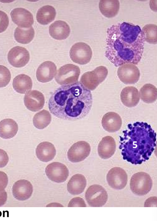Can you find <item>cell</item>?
I'll use <instances>...</instances> for the list:
<instances>
[{"label":"cell","instance_id":"6da1fadb","mask_svg":"<svg viewBox=\"0 0 157 221\" xmlns=\"http://www.w3.org/2000/svg\"><path fill=\"white\" fill-rule=\"evenodd\" d=\"M104 56L116 67L137 64L143 52L144 39L140 26L126 22L107 29Z\"/></svg>","mask_w":157,"mask_h":221},{"label":"cell","instance_id":"cb8c5ba5","mask_svg":"<svg viewBox=\"0 0 157 221\" xmlns=\"http://www.w3.org/2000/svg\"><path fill=\"white\" fill-rule=\"evenodd\" d=\"M18 130V125L13 119H4L0 122V137L4 139L14 137Z\"/></svg>","mask_w":157,"mask_h":221},{"label":"cell","instance_id":"7c38bea8","mask_svg":"<svg viewBox=\"0 0 157 221\" xmlns=\"http://www.w3.org/2000/svg\"><path fill=\"white\" fill-rule=\"evenodd\" d=\"M117 74L120 80L126 84L135 83L140 77L139 69L135 65L131 64H124L120 66Z\"/></svg>","mask_w":157,"mask_h":221},{"label":"cell","instance_id":"e0dca14e","mask_svg":"<svg viewBox=\"0 0 157 221\" xmlns=\"http://www.w3.org/2000/svg\"><path fill=\"white\" fill-rule=\"evenodd\" d=\"M57 70V66L53 62L50 61H45L41 64L37 69V79L43 83L49 82L56 75Z\"/></svg>","mask_w":157,"mask_h":221},{"label":"cell","instance_id":"e575fe53","mask_svg":"<svg viewBox=\"0 0 157 221\" xmlns=\"http://www.w3.org/2000/svg\"><path fill=\"white\" fill-rule=\"evenodd\" d=\"M8 183V178L6 174L0 171V191L5 190Z\"/></svg>","mask_w":157,"mask_h":221},{"label":"cell","instance_id":"484cf974","mask_svg":"<svg viewBox=\"0 0 157 221\" xmlns=\"http://www.w3.org/2000/svg\"><path fill=\"white\" fill-rule=\"evenodd\" d=\"M13 86L14 90L21 94H26L31 89L33 82L31 78L25 74H20L13 79Z\"/></svg>","mask_w":157,"mask_h":221},{"label":"cell","instance_id":"30bf717a","mask_svg":"<svg viewBox=\"0 0 157 221\" xmlns=\"http://www.w3.org/2000/svg\"><path fill=\"white\" fill-rule=\"evenodd\" d=\"M128 175L122 168L114 167L110 169L106 176V180L109 186L117 190L124 188L128 181Z\"/></svg>","mask_w":157,"mask_h":221},{"label":"cell","instance_id":"d590c367","mask_svg":"<svg viewBox=\"0 0 157 221\" xmlns=\"http://www.w3.org/2000/svg\"><path fill=\"white\" fill-rule=\"evenodd\" d=\"M9 157L7 153L0 149V168L5 167L9 161Z\"/></svg>","mask_w":157,"mask_h":221},{"label":"cell","instance_id":"7a4b0ae2","mask_svg":"<svg viewBox=\"0 0 157 221\" xmlns=\"http://www.w3.org/2000/svg\"><path fill=\"white\" fill-rule=\"evenodd\" d=\"M92 104L91 91L77 81L56 90L49 99L48 107L50 112L57 117L74 121L85 117Z\"/></svg>","mask_w":157,"mask_h":221},{"label":"cell","instance_id":"836d02e7","mask_svg":"<svg viewBox=\"0 0 157 221\" xmlns=\"http://www.w3.org/2000/svg\"><path fill=\"white\" fill-rule=\"evenodd\" d=\"M68 207H86V205L84 200L80 197H75L69 201Z\"/></svg>","mask_w":157,"mask_h":221},{"label":"cell","instance_id":"44dd1931","mask_svg":"<svg viewBox=\"0 0 157 221\" xmlns=\"http://www.w3.org/2000/svg\"><path fill=\"white\" fill-rule=\"evenodd\" d=\"M50 35L53 38L57 40L66 39L69 35L70 28L69 25L65 21L58 20L54 21L49 27Z\"/></svg>","mask_w":157,"mask_h":221},{"label":"cell","instance_id":"3957f363","mask_svg":"<svg viewBox=\"0 0 157 221\" xmlns=\"http://www.w3.org/2000/svg\"><path fill=\"white\" fill-rule=\"evenodd\" d=\"M120 136L119 148L124 160L135 165L148 160L156 145V134L144 122L129 124Z\"/></svg>","mask_w":157,"mask_h":221},{"label":"cell","instance_id":"7402d4cb","mask_svg":"<svg viewBox=\"0 0 157 221\" xmlns=\"http://www.w3.org/2000/svg\"><path fill=\"white\" fill-rule=\"evenodd\" d=\"M120 97L122 103L129 107L136 106L139 101L138 91L133 86H128L124 88L121 92Z\"/></svg>","mask_w":157,"mask_h":221},{"label":"cell","instance_id":"2e32d148","mask_svg":"<svg viewBox=\"0 0 157 221\" xmlns=\"http://www.w3.org/2000/svg\"><path fill=\"white\" fill-rule=\"evenodd\" d=\"M33 191V186L30 181L25 179H20L16 181L12 187V193L16 200L24 201L31 196Z\"/></svg>","mask_w":157,"mask_h":221},{"label":"cell","instance_id":"74e56055","mask_svg":"<svg viewBox=\"0 0 157 221\" xmlns=\"http://www.w3.org/2000/svg\"><path fill=\"white\" fill-rule=\"evenodd\" d=\"M7 199V194L5 190L0 191V207L5 204Z\"/></svg>","mask_w":157,"mask_h":221},{"label":"cell","instance_id":"277c9868","mask_svg":"<svg viewBox=\"0 0 157 221\" xmlns=\"http://www.w3.org/2000/svg\"><path fill=\"white\" fill-rule=\"evenodd\" d=\"M152 184V180L149 174L143 172H139L132 176L130 187L134 194L142 196L149 192L151 189Z\"/></svg>","mask_w":157,"mask_h":221},{"label":"cell","instance_id":"d4e9b609","mask_svg":"<svg viewBox=\"0 0 157 221\" xmlns=\"http://www.w3.org/2000/svg\"><path fill=\"white\" fill-rule=\"evenodd\" d=\"M99 7L101 13L105 17H114L118 13L120 2L117 0H101L99 3Z\"/></svg>","mask_w":157,"mask_h":221},{"label":"cell","instance_id":"d6986e66","mask_svg":"<svg viewBox=\"0 0 157 221\" xmlns=\"http://www.w3.org/2000/svg\"><path fill=\"white\" fill-rule=\"evenodd\" d=\"M116 145L114 139L112 136H107L102 138L98 146L99 156L103 159L111 157L116 151Z\"/></svg>","mask_w":157,"mask_h":221},{"label":"cell","instance_id":"83f0119b","mask_svg":"<svg viewBox=\"0 0 157 221\" xmlns=\"http://www.w3.org/2000/svg\"><path fill=\"white\" fill-rule=\"evenodd\" d=\"M34 30L32 26L28 28H22L18 27L14 32V37L18 42L24 44H27L33 39L34 36Z\"/></svg>","mask_w":157,"mask_h":221},{"label":"cell","instance_id":"ffe728a7","mask_svg":"<svg viewBox=\"0 0 157 221\" xmlns=\"http://www.w3.org/2000/svg\"><path fill=\"white\" fill-rule=\"evenodd\" d=\"M35 152L37 158L44 162L51 161L56 154V149L54 145L47 141L40 143L37 146Z\"/></svg>","mask_w":157,"mask_h":221},{"label":"cell","instance_id":"ac0fdd59","mask_svg":"<svg viewBox=\"0 0 157 221\" xmlns=\"http://www.w3.org/2000/svg\"><path fill=\"white\" fill-rule=\"evenodd\" d=\"M101 124L103 128L110 133L116 132L120 128L122 120L120 115L114 112H108L103 116Z\"/></svg>","mask_w":157,"mask_h":221},{"label":"cell","instance_id":"4fadbf2b","mask_svg":"<svg viewBox=\"0 0 157 221\" xmlns=\"http://www.w3.org/2000/svg\"><path fill=\"white\" fill-rule=\"evenodd\" d=\"M9 63L16 68L22 67L29 62L30 55L25 48L20 46L13 47L9 51L7 55Z\"/></svg>","mask_w":157,"mask_h":221},{"label":"cell","instance_id":"8992f818","mask_svg":"<svg viewBox=\"0 0 157 221\" xmlns=\"http://www.w3.org/2000/svg\"><path fill=\"white\" fill-rule=\"evenodd\" d=\"M80 70L77 66L68 64L61 67L55 77L56 82L61 85H70L78 81Z\"/></svg>","mask_w":157,"mask_h":221},{"label":"cell","instance_id":"f35d334b","mask_svg":"<svg viewBox=\"0 0 157 221\" xmlns=\"http://www.w3.org/2000/svg\"><path fill=\"white\" fill-rule=\"evenodd\" d=\"M46 207H63L61 204L57 203H53L49 204L46 206Z\"/></svg>","mask_w":157,"mask_h":221},{"label":"cell","instance_id":"5b68a950","mask_svg":"<svg viewBox=\"0 0 157 221\" xmlns=\"http://www.w3.org/2000/svg\"><path fill=\"white\" fill-rule=\"evenodd\" d=\"M108 74V70L105 67L99 66L92 71L84 73L80 82L86 89L93 91L105 79Z\"/></svg>","mask_w":157,"mask_h":221},{"label":"cell","instance_id":"4316f807","mask_svg":"<svg viewBox=\"0 0 157 221\" xmlns=\"http://www.w3.org/2000/svg\"><path fill=\"white\" fill-rule=\"evenodd\" d=\"M56 15L55 8L51 6L46 5L42 6L38 10L36 17L38 23L46 25L54 19Z\"/></svg>","mask_w":157,"mask_h":221},{"label":"cell","instance_id":"ba28073f","mask_svg":"<svg viewBox=\"0 0 157 221\" xmlns=\"http://www.w3.org/2000/svg\"><path fill=\"white\" fill-rule=\"evenodd\" d=\"M69 56L72 60L79 64L84 65L89 62L92 56V51L90 46L83 42H78L71 47Z\"/></svg>","mask_w":157,"mask_h":221},{"label":"cell","instance_id":"f546056e","mask_svg":"<svg viewBox=\"0 0 157 221\" xmlns=\"http://www.w3.org/2000/svg\"><path fill=\"white\" fill-rule=\"evenodd\" d=\"M52 116L49 111L45 109L36 114L33 118L34 126L37 129H43L50 123Z\"/></svg>","mask_w":157,"mask_h":221},{"label":"cell","instance_id":"d6a6232c","mask_svg":"<svg viewBox=\"0 0 157 221\" xmlns=\"http://www.w3.org/2000/svg\"><path fill=\"white\" fill-rule=\"evenodd\" d=\"M9 24L8 16L5 12L0 10V33L4 32L7 29Z\"/></svg>","mask_w":157,"mask_h":221},{"label":"cell","instance_id":"4dcf8cb0","mask_svg":"<svg viewBox=\"0 0 157 221\" xmlns=\"http://www.w3.org/2000/svg\"><path fill=\"white\" fill-rule=\"evenodd\" d=\"M145 41L151 44H155L157 42V27L156 25L148 24L142 29Z\"/></svg>","mask_w":157,"mask_h":221},{"label":"cell","instance_id":"8d00e7d4","mask_svg":"<svg viewBox=\"0 0 157 221\" xmlns=\"http://www.w3.org/2000/svg\"><path fill=\"white\" fill-rule=\"evenodd\" d=\"M157 197H151L147 199L144 203V207H153L155 206L157 204Z\"/></svg>","mask_w":157,"mask_h":221},{"label":"cell","instance_id":"9c48e42d","mask_svg":"<svg viewBox=\"0 0 157 221\" xmlns=\"http://www.w3.org/2000/svg\"><path fill=\"white\" fill-rule=\"evenodd\" d=\"M91 147L89 144L84 141L74 143L69 149L67 157L69 160L73 163L82 161L89 155Z\"/></svg>","mask_w":157,"mask_h":221},{"label":"cell","instance_id":"8fae6325","mask_svg":"<svg viewBox=\"0 0 157 221\" xmlns=\"http://www.w3.org/2000/svg\"><path fill=\"white\" fill-rule=\"evenodd\" d=\"M45 173L48 178L51 181L57 183H62L67 179L69 175V170L64 164L54 162L47 166Z\"/></svg>","mask_w":157,"mask_h":221},{"label":"cell","instance_id":"f1b7e54d","mask_svg":"<svg viewBox=\"0 0 157 221\" xmlns=\"http://www.w3.org/2000/svg\"><path fill=\"white\" fill-rule=\"evenodd\" d=\"M139 94L140 99L146 103H153L157 99V88L151 84H144L140 89Z\"/></svg>","mask_w":157,"mask_h":221},{"label":"cell","instance_id":"52a82bcc","mask_svg":"<svg viewBox=\"0 0 157 221\" xmlns=\"http://www.w3.org/2000/svg\"><path fill=\"white\" fill-rule=\"evenodd\" d=\"M85 196L88 204L92 207H102L108 199L107 192L103 187L98 184L90 186L86 190Z\"/></svg>","mask_w":157,"mask_h":221},{"label":"cell","instance_id":"1f68e13d","mask_svg":"<svg viewBox=\"0 0 157 221\" xmlns=\"http://www.w3.org/2000/svg\"><path fill=\"white\" fill-rule=\"evenodd\" d=\"M11 78V74L9 69L4 66L0 65V87L7 86Z\"/></svg>","mask_w":157,"mask_h":221},{"label":"cell","instance_id":"9a60e30c","mask_svg":"<svg viewBox=\"0 0 157 221\" xmlns=\"http://www.w3.org/2000/svg\"><path fill=\"white\" fill-rule=\"evenodd\" d=\"M24 101L25 106L29 110L36 112L42 108L45 104V99L41 92L33 90L26 93Z\"/></svg>","mask_w":157,"mask_h":221},{"label":"cell","instance_id":"5bb4252c","mask_svg":"<svg viewBox=\"0 0 157 221\" xmlns=\"http://www.w3.org/2000/svg\"><path fill=\"white\" fill-rule=\"evenodd\" d=\"M10 15L12 21L19 27L28 28L34 22L33 16L28 10L22 8L14 9Z\"/></svg>","mask_w":157,"mask_h":221},{"label":"cell","instance_id":"603a6c76","mask_svg":"<svg viewBox=\"0 0 157 221\" xmlns=\"http://www.w3.org/2000/svg\"><path fill=\"white\" fill-rule=\"evenodd\" d=\"M86 184V180L83 175L76 174L69 180L67 184V190L72 195L80 194L84 191Z\"/></svg>","mask_w":157,"mask_h":221}]
</instances>
